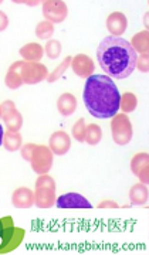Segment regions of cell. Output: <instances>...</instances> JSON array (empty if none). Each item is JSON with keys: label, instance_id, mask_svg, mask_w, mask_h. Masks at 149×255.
Returning <instances> with one entry per match:
<instances>
[{"label": "cell", "instance_id": "1", "mask_svg": "<svg viewBox=\"0 0 149 255\" xmlns=\"http://www.w3.org/2000/svg\"><path fill=\"white\" fill-rule=\"evenodd\" d=\"M120 98L121 94L111 77L95 74L87 78L83 100L91 117L98 119L115 117L120 111Z\"/></svg>", "mask_w": 149, "mask_h": 255}, {"label": "cell", "instance_id": "2", "mask_svg": "<svg viewBox=\"0 0 149 255\" xmlns=\"http://www.w3.org/2000/svg\"><path fill=\"white\" fill-rule=\"evenodd\" d=\"M138 55L122 37H105L97 48V60L108 77L128 78L135 70Z\"/></svg>", "mask_w": 149, "mask_h": 255}, {"label": "cell", "instance_id": "3", "mask_svg": "<svg viewBox=\"0 0 149 255\" xmlns=\"http://www.w3.org/2000/svg\"><path fill=\"white\" fill-rule=\"evenodd\" d=\"M56 182L48 174H40L36 182L34 206L38 209H50L56 206Z\"/></svg>", "mask_w": 149, "mask_h": 255}, {"label": "cell", "instance_id": "4", "mask_svg": "<svg viewBox=\"0 0 149 255\" xmlns=\"http://www.w3.org/2000/svg\"><path fill=\"white\" fill-rule=\"evenodd\" d=\"M111 135L117 145L125 146L130 143L132 139V124L130 118L127 117V114L122 112L112 117Z\"/></svg>", "mask_w": 149, "mask_h": 255}, {"label": "cell", "instance_id": "5", "mask_svg": "<svg viewBox=\"0 0 149 255\" xmlns=\"http://www.w3.org/2000/svg\"><path fill=\"white\" fill-rule=\"evenodd\" d=\"M53 152L50 150V147L46 145H37L36 150L33 153V157L30 160L31 169L34 173L47 174L50 172L51 166H53Z\"/></svg>", "mask_w": 149, "mask_h": 255}, {"label": "cell", "instance_id": "6", "mask_svg": "<svg viewBox=\"0 0 149 255\" xmlns=\"http://www.w3.org/2000/svg\"><path fill=\"white\" fill-rule=\"evenodd\" d=\"M43 16L51 24L63 23L68 14V7L63 0H44L41 1Z\"/></svg>", "mask_w": 149, "mask_h": 255}, {"label": "cell", "instance_id": "7", "mask_svg": "<svg viewBox=\"0 0 149 255\" xmlns=\"http://www.w3.org/2000/svg\"><path fill=\"white\" fill-rule=\"evenodd\" d=\"M0 107H1V121L6 129L10 132H19L23 127V117L19 111L16 110L14 102L7 100L3 104H0Z\"/></svg>", "mask_w": 149, "mask_h": 255}, {"label": "cell", "instance_id": "8", "mask_svg": "<svg viewBox=\"0 0 149 255\" xmlns=\"http://www.w3.org/2000/svg\"><path fill=\"white\" fill-rule=\"evenodd\" d=\"M21 80L23 84L27 85H34L38 82H43L48 77V70L44 64L41 63H23L21 67Z\"/></svg>", "mask_w": 149, "mask_h": 255}, {"label": "cell", "instance_id": "9", "mask_svg": "<svg viewBox=\"0 0 149 255\" xmlns=\"http://www.w3.org/2000/svg\"><path fill=\"white\" fill-rule=\"evenodd\" d=\"M58 209H91V203L78 193H65L56 200Z\"/></svg>", "mask_w": 149, "mask_h": 255}, {"label": "cell", "instance_id": "10", "mask_svg": "<svg viewBox=\"0 0 149 255\" xmlns=\"http://www.w3.org/2000/svg\"><path fill=\"white\" fill-rule=\"evenodd\" d=\"M71 68L77 77L87 80L95 71V64L87 54H77L71 60Z\"/></svg>", "mask_w": 149, "mask_h": 255}, {"label": "cell", "instance_id": "11", "mask_svg": "<svg viewBox=\"0 0 149 255\" xmlns=\"http://www.w3.org/2000/svg\"><path fill=\"white\" fill-rule=\"evenodd\" d=\"M48 147L53 152V155H65L71 147V137L68 136V133L64 132V130H57L50 136Z\"/></svg>", "mask_w": 149, "mask_h": 255}, {"label": "cell", "instance_id": "12", "mask_svg": "<svg viewBox=\"0 0 149 255\" xmlns=\"http://www.w3.org/2000/svg\"><path fill=\"white\" fill-rule=\"evenodd\" d=\"M107 30L112 37H121L128 27V18L121 11H114L107 17Z\"/></svg>", "mask_w": 149, "mask_h": 255}, {"label": "cell", "instance_id": "13", "mask_svg": "<svg viewBox=\"0 0 149 255\" xmlns=\"http://www.w3.org/2000/svg\"><path fill=\"white\" fill-rule=\"evenodd\" d=\"M11 204L16 209H30L34 206V193L28 187H19L11 196Z\"/></svg>", "mask_w": 149, "mask_h": 255}, {"label": "cell", "instance_id": "14", "mask_svg": "<svg viewBox=\"0 0 149 255\" xmlns=\"http://www.w3.org/2000/svg\"><path fill=\"white\" fill-rule=\"evenodd\" d=\"M23 63L24 61H16V63L11 64L9 67V70H7V74L4 77V84L10 90H17V88H20L23 85L21 74H20Z\"/></svg>", "mask_w": 149, "mask_h": 255}, {"label": "cell", "instance_id": "15", "mask_svg": "<svg viewBox=\"0 0 149 255\" xmlns=\"http://www.w3.org/2000/svg\"><path fill=\"white\" fill-rule=\"evenodd\" d=\"M19 53L26 63H40L44 55V48L38 43H27L20 48Z\"/></svg>", "mask_w": 149, "mask_h": 255}, {"label": "cell", "instance_id": "16", "mask_svg": "<svg viewBox=\"0 0 149 255\" xmlns=\"http://www.w3.org/2000/svg\"><path fill=\"white\" fill-rule=\"evenodd\" d=\"M57 110L63 117L73 115L77 110V98L70 92H64L57 100Z\"/></svg>", "mask_w": 149, "mask_h": 255}, {"label": "cell", "instance_id": "17", "mask_svg": "<svg viewBox=\"0 0 149 255\" xmlns=\"http://www.w3.org/2000/svg\"><path fill=\"white\" fill-rule=\"evenodd\" d=\"M149 199V191L147 184H134L130 190V200L132 206H144L148 203Z\"/></svg>", "mask_w": 149, "mask_h": 255}, {"label": "cell", "instance_id": "18", "mask_svg": "<svg viewBox=\"0 0 149 255\" xmlns=\"http://www.w3.org/2000/svg\"><path fill=\"white\" fill-rule=\"evenodd\" d=\"M131 47L134 48V51L138 54H145L149 53V31L148 30H142L140 33H137L131 40Z\"/></svg>", "mask_w": 149, "mask_h": 255}, {"label": "cell", "instance_id": "19", "mask_svg": "<svg viewBox=\"0 0 149 255\" xmlns=\"http://www.w3.org/2000/svg\"><path fill=\"white\" fill-rule=\"evenodd\" d=\"M23 137L20 135L19 132H4V135H3V146H4V149L7 150V152H16V150H20V147H21V143H23V140H21Z\"/></svg>", "mask_w": 149, "mask_h": 255}, {"label": "cell", "instance_id": "20", "mask_svg": "<svg viewBox=\"0 0 149 255\" xmlns=\"http://www.w3.org/2000/svg\"><path fill=\"white\" fill-rule=\"evenodd\" d=\"M138 107V100L135 97V94L132 92H125L122 94L121 98H120V110L124 112V114H130V112H134Z\"/></svg>", "mask_w": 149, "mask_h": 255}, {"label": "cell", "instance_id": "21", "mask_svg": "<svg viewBox=\"0 0 149 255\" xmlns=\"http://www.w3.org/2000/svg\"><path fill=\"white\" fill-rule=\"evenodd\" d=\"M103 139V130L101 128L98 127L97 124H91L87 127V130H85V142L88 145H98Z\"/></svg>", "mask_w": 149, "mask_h": 255}, {"label": "cell", "instance_id": "22", "mask_svg": "<svg viewBox=\"0 0 149 255\" xmlns=\"http://www.w3.org/2000/svg\"><path fill=\"white\" fill-rule=\"evenodd\" d=\"M54 34V24H51L50 21L43 20L40 21L36 27V36L40 40H50Z\"/></svg>", "mask_w": 149, "mask_h": 255}, {"label": "cell", "instance_id": "23", "mask_svg": "<svg viewBox=\"0 0 149 255\" xmlns=\"http://www.w3.org/2000/svg\"><path fill=\"white\" fill-rule=\"evenodd\" d=\"M71 60H73V57H70V55H68L67 58H64V60H63V63L60 64L53 73L48 74V77H47V82H56L57 80H60V78L63 77V74L67 71V68L71 65Z\"/></svg>", "mask_w": 149, "mask_h": 255}, {"label": "cell", "instance_id": "24", "mask_svg": "<svg viewBox=\"0 0 149 255\" xmlns=\"http://www.w3.org/2000/svg\"><path fill=\"white\" fill-rule=\"evenodd\" d=\"M145 164H149L148 153H145V152L137 153V155L132 157V160H131V170H132V173L137 176L138 172H140Z\"/></svg>", "mask_w": 149, "mask_h": 255}, {"label": "cell", "instance_id": "25", "mask_svg": "<svg viewBox=\"0 0 149 255\" xmlns=\"http://www.w3.org/2000/svg\"><path fill=\"white\" fill-rule=\"evenodd\" d=\"M44 51H46V55L50 60H57L61 55V51H63L61 43L58 40H48L46 47H44Z\"/></svg>", "mask_w": 149, "mask_h": 255}, {"label": "cell", "instance_id": "26", "mask_svg": "<svg viewBox=\"0 0 149 255\" xmlns=\"http://www.w3.org/2000/svg\"><path fill=\"white\" fill-rule=\"evenodd\" d=\"M85 130H87V125H85V119L80 118L73 127V130H71V135L74 137L77 142L83 143L85 142Z\"/></svg>", "mask_w": 149, "mask_h": 255}, {"label": "cell", "instance_id": "27", "mask_svg": "<svg viewBox=\"0 0 149 255\" xmlns=\"http://www.w3.org/2000/svg\"><path fill=\"white\" fill-rule=\"evenodd\" d=\"M135 68H138V71H141V73H148L149 71V53L140 54V57L137 58Z\"/></svg>", "mask_w": 149, "mask_h": 255}, {"label": "cell", "instance_id": "28", "mask_svg": "<svg viewBox=\"0 0 149 255\" xmlns=\"http://www.w3.org/2000/svg\"><path fill=\"white\" fill-rule=\"evenodd\" d=\"M36 146L37 145H34V143H26V145H23L20 147L21 157H23L26 162H30V160H31L33 153H34V150H36Z\"/></svg>", "mask_w": 149, "mask_h": 255}, {"label": "cell", "instance_id": "29", "mask_svg": "<svg viewBox=\"0 0 149 255\" xmlns=\"http://www.w3.org/2000/svg\"><path fill=\"white\" fill-rule=\"evenodd\" d=\"M137 176L140 177V182L142 184H149V164H145Z\"/></svg>", "mask_w": 149, "mask_h": 255}, {"label": "cell", "instance_id": "30", "mask_svg": "<svg viewBox=\"0 0 149 255\" xmlns=\"http://www.w3.org/2000/svg\"><path fill=\"white\" fill-rule=\"evenodd\" d=\"M7 26H9V17L6 16L4 11L0 10V31H4Z\"/></svg>", "mask_w": 149, "mask_h": 255}, {"label": "cell", "instance_id": "31", "mask_svg": "<svg viewBox=\"0 0 149 255\" xmlns=\"http://www.w3.org/2000/svg\"><path fill=\"white\" fill-rule=\"evenodd\" d=\"M98 207H100V209H118V207H120V204L112 200H105V201H101V203L98 204Z\"/></svg>", "mask_w": 149, "mask_h": 255}, {"label": "cell", "instance_id": "32", "mask_svg": "<svg viewBox=\"0 0 149 255\" xmlns=\"http://www.w3.org/2000/svg\"><path fill=\"white\" fill-rule=\"evenodd\" d=\"M3 135H4V129L0 125V145H3Z\"/></svg>", "mask_w": 149, "mask_h": 255}, {"label": "cell", "instance_id": "33", "mask_svg": "<svg viewBox=\"0 0 149 255\" xmlns=\"http://www.w3.org/2000/svg\"><path fill=\"white\" fill-rule=\"evenodd\" d=\"M0 118H1V107H0Z\"/></svg>", "mask_w": 149, "mask_h": 255}, {"label": "cell", "instance_id": "34", "mask_svg": "<svg viewBox=\"0 0 149 255\" xmlns=\"http://www.w3.org/2000/svg\"><path fill=\"white\" fill-rule=\"evenodd\" d=\"M0 3H1V0H0Z\"/></svg>", "mask_w": 149, "mask_h": 255}]
</instances>
